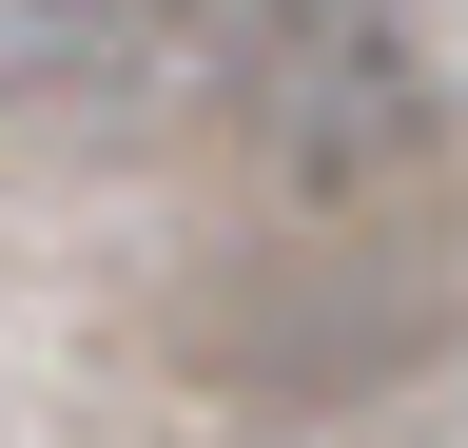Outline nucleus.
Instances as JSON below:
<instances>
[{
    "label": "nucleus",
    "instance_id": "f03ea898",
    "mask_svg": "<svg viewBox=\"0 0 468 448\" xmlns=\"http://www.w3.org/2000/svg\"><path fill=\"white\" fill-rule=\"evenodd\" d=\"M176 20H215V0H0V59L20 78H137Z\"/></svg>",
    "mask_w": 468,
    "mask_h": 448
},
{
    "label": "nucleus",
    "instance_id": "f257e3e1",
    "mask_svg": "<svg viewBox=\"0 0 468 448\" xmlns=\"http://www.w3.org/2000/svg\"><path fill=\"white\" fill-rule=\"evenodd\" d=\"M196 78H215L234 156H254L292 214H332V234H371L390 195H430L449 137H468L410 0H215V20H196Z\"/></svg>",
    "mask_w": 468,
    "mask_h": 448
}]
</instances>
